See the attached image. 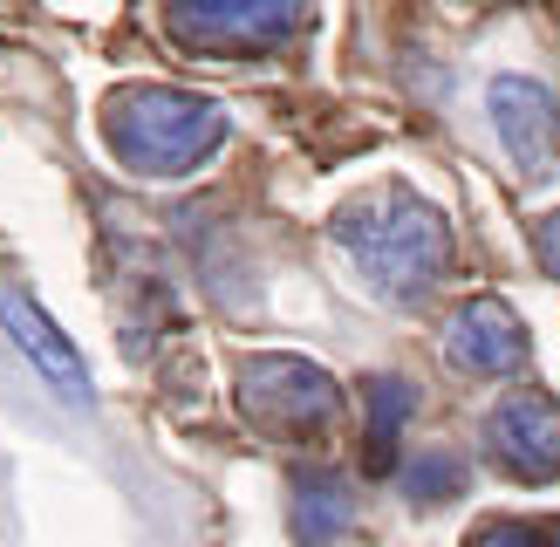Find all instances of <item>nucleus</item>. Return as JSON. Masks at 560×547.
<instances>
[{"instance_id":"obj_1","label":"nucleus","mask_w":560,"mask_h":547,"mask_svg":"<svg viewBox=\"0 0 560 547\" xmlns=\"http://www.w3.org/2000/svg\"><path fill=\"white\" fill-rule=\"evenodd\" d=\"M335 254L349 260V274L362 281V294L410 309L424 301L444 274H452V219H444L424 191L410 185H370L328 219Z\"/></svg>"},{"instance_id":"obj_2","label":"nucleus","mask_w":560,"mask_h":547,"mask_svg":"<svg viewBox=\"0 0 560 547\" xmlns=\"http://www.w3.org/2000/svg\"><path fill=\"white\" fill-rule=\"evenodd\" d=\"M226 109L178 82H130L103 103V144L137 178H185L219 158L226 144Z\"/></svg>"},{"instance_id":"obj_3","label":"nucleus","mask_w":560,"mask_h":547,"mask_svg":"<svg viewBox=\"0 0 560 547\" xmlns=\"http://www.w3.org/2000/svg\"><path fill=\"white\" fill-rule=\"evenodd\" d=\"M307 14L315 0H164V35L206 62H240V55L288 48Z\"/></svg>"},{"instance_id":"obj_4","label":"nucleus","mask_w":560,"mask_h":547,"mask_svg":"<svg viewBox=\"0 0 560 547\" xmlns=\"http://www.w3.org/2000/svg\"><path fill=\"white\" fill-rule=\"evenodd\" d=\"M233 404L260 438H315L335 424L342 391L322 363L307 356H240L233 370Z\"/></svg>"},{"instance_id":"obj_5","label":"nucleus","mask_w":560,"mask_h":547,"mask_svg":"<svg viewBox=\"0 0 560 547\" xmlns=\"http://www.w3.org/2000/svg\"><path fill=\"white\" fill-rule=\"evenodd\" d=\"M486 458L520 486H553L560 479V397L540 383H513L486 410Z\"/></svg>"},{"instance_id":"obj_6","label":"nucleus","mask_w":560,"mask_h":547,"mask_svg":"<svg viewBox=\"0 0 560 547\" xmlns=\"http://www.w3.org/2000/svg\"><path fill=\"white\" fill-rule=\"evenodd\" d=\"M486 109L506 158L520 164V178H547L560 164V96L540 75H492L486 82Z\"/></svg>"},{"instance_id":"obj_7","label":"nucleus","mask_w":560,"mask_h":547,"mask_svg":"<svg viewBox=\"0 0 560 547\" xmlns=\"http://www.w3.org/2000/svg\"><path fill=\"white\" fill-rule=\"evenodd\" d=\"M444 363L465 376H520L526 370V322L513 301L471 294L458 301V315L444 322Z\"/></svg>"},{"instance_id":"obj_8","label":"nucleus","mask_w":560,"mask_h":547,"mask_svg":"<svg viewBox=\"0 0 560 547\" xmlns=\"http://www.w3.org/2000/svg\"><path fill=\"white\" fill-rule=\"evenodd\" d=\"M0 328H8V342L27 356V363H35V376H42L62 404H75V410L96 404V391H90V363H82L75 342H69L62 328H55L21 288H0Z\"/></svg>"},{"instance_id":"obj_9","label":"nucleus","mask_w":560,"mask_h":547,"mask_svg":"<svg viewBox=\"0 0 560 547\" xmlns=\"http://www.w3.org/2000/svg\"><path fill=\"white\" fill-rule=\"evenodd\" d=\"M362 410H370V424H362V465L383 479V473H397V438H404V418L417 410V391L404 376H370L362 383Z\"/></svg>"},{"instance_id":"obj_10","label":"nucleus","mask_w":560,"mask_h":547,"mask_svg":"<svg viewBox=\"0 0 560 547\" xmlns=\"http://www.w3.org/2000/svg\"><path fill=\"white\" fill-rule=\"evenodd\" d=\"M355 527V500L335 473H294V534L307 547H335Z\"/></svg>"},{"instance_id":"obj_11","label":"nucleus","mask_w":560,"mask_h":547,"mask_svg":"<svg viewBox=\"0 0 560 547\" xmlns=\"http://www.w3.org/2000/svg\"><path fill=\"white\" fill-rule=\"evenodd\" d=\"M465 486V465L452 452H424V458H404V492L417 507H444L452 492Z\"/></svg>"},{"instance_id":"obj_12","label":"nucleus","mask_w":560,"mask_h":547,"mask_svg":"<svg viewBox=\"0 0 560 547\" xmlns=\"http://www.w3.org/2000/svg\"><path fill=\"white\" fill-rule=\"evenodd\" d=\"M465 547H553V534L534 527V520H486Z\"/></svg>"},{"instance_id":"obj_13","label":"nucleus","mask_w":560,"mask_h":547,"mask_svg":"<svg viewBox=\"0 0 560 547\" xmlns=\"http://www.w3.org/2000/svg\"><path fill=\"white\" fill-rule=\"evenodd\" d=\"M534 254H540V267L560 281V206H553L547 219H534Z\"/></svg>"}]
</instances>
